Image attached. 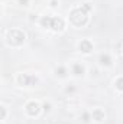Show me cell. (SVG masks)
Here are the masks:
<instances>
[{
    "label": "cell",
    "mask_w": 123,
    "mask_h": 124,
    "mask_svg": "<svg viewBox=\"0 0 123 124\" xmlns=\"http://www.w3.org/2000/svg\"><path fill=\"white\" fill-rule=\"evenodd\" d=\"M70 19L71 22L75 25V26H84L88 20L87 17V12L83 9V7H78V9H74L71 13H70Z\"/></svg>",
    "instance_id": "6da1fadb"
},
{
    "label": "cell",
    "mask_w": 123,
    "mask_h": 124,
    "mask_svg": "<svg viewBox=\"0 0 123 124\" xmlns=\"http://www.w3.org/2000/svg\"><path fill=\"white\" fill-rule=\"evenodd\" d=\"M83 121H84V123H88V121H90V114H88V113H84V114H83Z\"/></svg>",
    "instance_id": "4fadbf2b"
},
{
    "label": "cell",
    "mask_w": 123,
    "mask_h": 124,
    "mask_svg": "<svg viewBox=\"0 0 123 124\" xmlns=\"http://www.w3.org/2000/svg\"><path fill=\"white\" fill-rule=\"evenodd\" d=\"M91 49H93V45H91V42H90V40H83V42L80 43V51H81V52L88 54Z\"/></svg>",
    "instance_id": "8992f818"
},
{
    "label": "cell",
    "mask_w": 123,
    "mask_h": 124,
    "mask_svg": "<svg viewBox=\"0 0 123 124\" xmlns=\"http://www.w3.org/2000/svg\"><path fill=\"white\" fill-rule=\"evenodd\" d=\"M93 120H96V121H103V120H104V113H103L100 108L94 110V111H93Z\"/></svg>",
    "instance_id": "52a82bcc"
},
{
    "label": "cell",
    "mask_w": 123,
    "mask_h": 124,
    "mask_svg": "<svg viewBox=\"0 0 123 124\" xmlns=\"http://www.w3.org/2000/svg\"><path fill=\"white\" fill-rule=\"evenodd\" d=\"M44 110H45V111H49V110H51V105H49V104H45V105H44Z\"/></svg>",
    "instance_id": "9a60e30c"
},
{
    "label": "cell",
    "mask_w": 123,
    "mask_h": 124,
    "mask_svg": "<svg viewBox=\"0 0 123 124\" xmlns=\"http://www.w3.org/2000/svg\"><path fill=\"white\" fill-rule=\"evenodd\" d=\"M28 1H29V0H19V3H20V4H23V6H26V4H28Z\"/></svg>",
    "instance_id": "2e32d148"
},
{
    "label": "cell",
    "mask_w": 123,
    "mask_h": 124,
    "mask_svg": "<svg viewBox=\"0 0 123 124\" xmlns=\"http://www.w3.org/2000/svg\"><path fill=\"white\" fill-rule=\"evenodd\" d=\"M100 63H101V65H106V66L110 65V63H112L110 56H109V55H101V56H100Z\"/></svg>",
    "instance_id": "30bf717a"
},
{
    "label": "cell",
    "mask_w": 123,
    "mask_h": 124,
    "mask_svg": "<svg viewBox=\"0 0 123 124\" xmlns=\"http://www.w3.org/2000/svg\"><path fill=\"white\" fill-rule=\"evenodd\" d=\"M83 9H84V10H86V12H88V10H91V6H90V4H88V3H86V4H84V6H83Z\"/></svg>",
    "instance_id": "5bb4252c"
},
{
    "label": "cell",
    "mask_w": 123,
    "mask_h": 124,
    "mask_svg": "<svg viewBox=\"0 0 123 124\" xmlns=\"http://www.w3.org/2000/svg\"><path fill=\"white\" fill-rule=\"evenodd\" d=\"M39 104L38 102H29L28 105H26V111H28V114L29 116H38V113H39Z\"/></svg>",
    "instance_id": "277c9868"
},
{
    "label": "cell",
    "mask_w": 123,
    "mask_h": 124,
    "mask_svg": "<svg viewBox=\"0 0 123 124\" xmlns=\"http://www.w3.org/2000/svg\"><path fill=\"white\" fill-rule=\"evenodd\" d=\"M116 88L123 91V78H119V79L116 81Z\"/></svg>",
    "instance_id": "8fae6325"
},
{
    "label": "cell",
    "mask_w": 123,
    "mask_h": 124,
    "mask_svg": "<svg viewBox=\"0 0 123 124\" xmlns=\"http://www.w3.org/2000/svg\"><path fill=\"white\" fill-rule=\"evenodd\" d=\"M0 110H1V118H4V116H6V111H4V108H3V107H1V108H0Z\"/></svg>",
    "instance_id": "e0dca14e"
},
{
    "label": "cell",
    "mask_w": 123,
    "mask_h": 124,
    "mask_svg": "<svg viewBox=\"0 0 123 124\" xmlns=\"http://www.w3.org/2000/svg\"><path fill=\"white\" fill-rule=\"evenodd\" d=\"M57 75H60V77H65V68H64V66H60V68L57 69Z\"/></svg>",
    "instance_id": "7c38bea8"
},
{
    "label": "cell",
    "mask_w": 123,
    "mask_h": 124,
    "mask_svg": "<svg viewBox=\"0 0 123 124\" xmlns=\"http://www.w3.org/2000/svg\"><path fill=\"white\" fill-rule=\"evenodd\" d=\"M23 40H25V33L18 29L10 31L7 35V42L10 45H20V43H23Z\"/></svg>",
    "instance_id": "7a4b0ae2"
},
{
    "label": "cell",
    "mask_w": 123,
    "mask_h": 124,
    "mask_svg": "<svg viewBox=\"0 0 123 124\" xmlns=\"http://www.w3.org/2000/svg\"><path fill=\"white\" fill-rule=\"evenodd\" d=\"M51 23H52V17H49V16H44L41 19V25L44 28H51Z\"/></svg>",
    "instance_id": "ba28073f"
},
{
    "label": "cell",
    "mask_w": 123,
    "mask_h": 124,
    "mask_svg": "<svg viewBox=\"0 0 123 124\" xmlns=\"http://www.w3.org/2000/svg\"><path fill=\"white\" fill-rule=\"evenodd\" d=\"M51 28L55 32H60L64 29V20L61 17H52V23H51Z\"/></svg>",
    "instance_id": "5b68a950"
},
{
    "label": "cell",
    "mask_w": 123,
    "mask_h": 124,
    "mask_svg": "<svg viewBox=\"0 0 123 124\" xmlns=\"http://www.w3.org/2000/svg\"><path fill=\"white\" fill-rule=\"evenodd\" d=\"M36 82H38V79H36V77H33V75L22 74V75L19 77V84H20V85H26V87H29V85H35Z\"/></svg>",
    "instance_id": "3957f363"
},
{
    "label": "cell",
    "mask_w": 123,
    "mask_h": 124,
    "mask_svg": "<svg viewBox=\"0 0 123 124\" xmlns=\"http://www.w3.org/2000/svg\"><path fill=\"white\" fill-rule=\"evenodd\" d=\"M72 72H74L75 75H81V74L84 72V68H83V65H80V63H75V65L72 66Z\"/></svg>",
    "instance_id": "9c48e42d"
}]
</instances>
